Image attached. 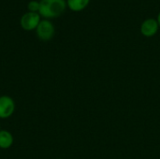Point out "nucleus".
Returning a JSON list of instances; mask_svg holds the SVG:
<instances>
[{
	"label": "nucleus",
	"mask_w": 160,
	"mask_h": 159,
	"mask_svg": "<svg viewBox=\"0 0 160 159\" xmlns=\"http://www.w3.org/2000/svg\"><path fill=\"white\" fill-rule=\"evenodd\" d=\"M67 8L66 0H39L38 13L43 19L57 18L62 15Z\"/></svg>",
	"instance_id": "nucleus-1"
},
{
	"label": "nucleus",
	"mask_w": 160,
	"mask_h": 159,
	"mask_svg": "<svg viewBox=\"0 0 160 159\" xmlns=\"http://www.w3.org/2000/svg\"><path fill=\"white\" fill-rule=\"evenodd\" d=\"M35 31L40 40L49 41L53 37L55 34V27L50 20L42 19Z\"/></svg>",
	"instance_id": "nucleus-2"
},
{
	"label": "nucleus",
	"mask_w": 160,
	"mask_h": 159,
	"mask_svg": "<svg viewBox=\"0 0 160 159\" xmlns=\"http://www.w3.org/2000/svg\"><path fill=\"white\" fill-rule=\"evenodd\" d=\"M15 112V102L8 96L0 97V119L9 118Z\"/></svg>",
	"instance_id": "nucleus-4"
},
{
	"label": "nucleus",
	"mask_w": 160,
	"mask_h": 159,
	"mask_svg": "<svg viewBox=\"0 0 160 159\" xmlns=\"http://www.w3.org/2000/svg\"><path fill=\"white\" fill-rule=\"evenodd\" d=\"M158 29H159L158 22L157 19L154 18H148L145 21H143L142 23L141 24V33L142 36L146 37H152L155 35H157Z\"/></svg>",
	"instance_id": "nucleus-5"
},
{
	"label": "nucleus",
	"mask_w": 160,
	"mask_h": 159,
	"mask_svg": "<svg viewBox=\"0 0 160 159\" xmlns=\"http://www.w3.org/2000/svg\"><path fill=\"white\" fill-rule=\"evenodd\" d=\"M41 20V16L38 12L27 11L22 15L20 19V25L25 31H33L37 29Z\"/></svg>",
	"instance_id": "nucleus-3"
},
{
	"label": "nucleus",
	"mask_w": 160,
	"mask_h": 159,
	"mask_svg": "<svg viewBox=\"0 0 160 159\" xmlns=\"http://www.w3.org/2000/svg\"><path fill=\"white\" fill-rule=\"evenodd\" d=\"M157 21H158V25H159V28H160V12L158 13V15Z\"/></svg>",
	"instance_id": "nucleus-9"
},
{
	"label": "nucleus",
	"mask_w": 160,
	"mask_h": 159,
	"mask_svg": "<svg viewBox=\"0 0 160 159\" xmlns=\"http://www.w3.org/2000/svg\"><path fill=\"white\" fill-rule=\"evenodd\" d=\"M27 10L30 12H38L39 10V1L31 0L27 3Z\"/></svg>",
	"instance_id": "nucleus-8"
},
{
	"label": "nucleus",
	"mask_w": 160,
	"mask_h": 159,
	"mask_svg": "<svg viewBox=\"0 0 160 159\" xmlns=\"http://www.w3.org/2000/svg\"><path fill=\"white\" fill-rule=\"evenodd\" d=\"M14 138L12 134L8 130H0V149H8L12 146Z\"/></svg>",
	"instance_id": "nucleus-6"
},
{
	"label": "nucleus",
	"mask_w": 160,
	"mask_h": 159,
	"mask_svg": "<svg viewBox=\"0 0 160 159\" xmlns=\"http://www.w3.org/2000/svg\"><path fill=\"white\" fill-rule=\"evenodd\" d=\"M66 1H67V7L74 12H79L83 10L84 8L87 7V6L90 3V0H66Z\"/></svg>",
	"instance_id": "nucleus-7"
}]
</instances>
